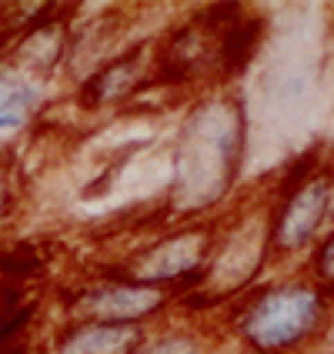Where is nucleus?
Segmentation results:
<instances>
[{
  "mask_svg": "<svg viewBox=\"0 0 334 354\" xmlns=\"http://www.w3.org/2000/svg\"><path fill=\"white\" fill-rule=\"evenodd\" d=\"M331 217H334V197H331Z\"/></svg>",
  "mask_w": 334,
  "mask_h": 354,
  "instance_id": "nucleus-7",
  "label": "nucleus"
},
{
  "mask_svg": "<svg viewBox=\"0 0 334 354\" xmlns=\"http://www.w3.org/2000/svg\"><path fill=\"white\" fill-rule=\"evenodd\" d=\"M34 104H37V94L30 87H17V91L0 87V134L10 131V127H20Z\"/></svg>",
  "mask_w": 334,
  "mask_h": 354,
  "instance_id": "nucleus-4",
  "label": "nucleus"
},
{
  "mask_svg": "<svg viewBox=\"0 0 334 354\" xmlns=\"http://www.w3.org/2000/svg\"><path fill=\"white\" fill-rule=\"evenodd\" d=\"M315 277L321 284H334V234L315 251Z\"/></svg>",
  "mask_w": 334,
  "mask_h": 354,
  "instance_id": "nucleus-5",
  "label": "nucleus"
},
{
  "mask_svg": "<svg viewBox=\"0 0 334 354\" xmlns=\"http://www.w3.org/2000/svg\"><path fill=\"white\" fill-rule=\"evenodd\" d=\"M134 354H197V344L191 337H160V341H151L144 351Z\"/></svg>",
  "mask_w": 334,
  "mask_h": 354,
  "instance_id": "nucleus-6",
  "label": "nucleus"
},
{
  "mask_svg": "<svg viewBox=\"0 0 334 354\" xmlns=\"http://www.w3.org/2000/svg\"><path fill=\"white\" fill-rule=\"evenodd\" d=\"M140 344L138 324H114V321H100L77 328L67 337L64 354H134Z\"/></svg>",
  "mask_w": 334,
  "mask_h": 354,
  "instance_id": "nucleus-3",
  "label": "nucleus"
},
{
  "mask_svg": "<svg viewBox=\"0 0 334 354\" xmlns=\"http://www.w3.org/2000/svg\"><path fill=\"white\" fill-rule=\"evenodd\" d=\"M331 197H334V180L328 174H317L304 180L284 197L281 211L275 217V248L281 254H297L311 244L317 234L321 221L331 214Z\"/></svg>",
  "mask_w": 334,
  "mask_h": 354,
  "instance_id": "nucleus-2",
  "label": "nucleus"
},
{
  "mask_svg": "<svg viewBox=\"0 0 334 354\" xmlns=\"http://www.w3.org/2000/svg\"><path fill=\"white\" fill-rule=\"evenodd\" d=\"M324 321V295L317 284L288 281L275 284L241 315L237 331L251 354H288L301 348Z\"/></svg>",
  "mask_w": 334,
  "mask_h": 354,
  "instance_id": "nucleus-1",
  "label": "nucleus"
}]
</instances>
